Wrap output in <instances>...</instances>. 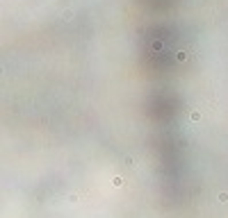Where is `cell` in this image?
I'll return each mask as SVG.
<instances>
[{
	"label": "cell",
	"mask_w": 228,
	"mask_h": 218,
	"mask_svg": "<svg viewBox=\"0 0 228 218\" xmlns=\"http://www.w3.org/2000/svg\"><path fill=\"white\" fill-rule=\"evenodd\" d=\"M148 2H151V5L155 7V9H162V7H166V5L171 2V0H148Z\"/></svg>",
	"instance_id": "cell-1"
}]
</instances>
